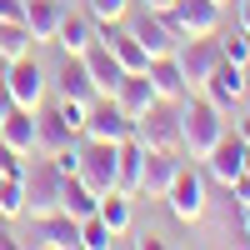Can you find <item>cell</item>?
I'll return each instance as SVG.
<instances>
[{
    "label": "cell",
    "mask_w": 250,
    "mask_h": 250,
    "mask_svg": "<svg viewBox=\"0 0 250 250\" xmlns=\"http://www.w3.org/2000/svg\"><path fill=\"white\" fill-rule=\"evenodd\" d=\"M235 25L250 35V0H240V5H235Z\"/></svg>",
    "instance_id": "36"
},
{
    "label": "cell",
    "mask_w": 250,
    "mask_h": 250,
    "mask_svg": "<svg viewBox=\"0 0 250 250\" xmlns=\"http://www.w3.org/2000/svg\"><path fill=\"white\" fill-rule=\"evenodd\" d=\"M80 60H85V70H90V80H95V95H115L120 75H125V65L115 60V50H110V45H100V40H95V45H90L85 55H80Z\"/></svg>",
    "instance_id": "20"
},
{
    "label": "cell",
    "mask_w": 250,
    "mask_h": 250,
    "mask_svg": "<svg viewBox=\"0 0 250 250\" xmlns=\"http://www.w3.org/2000/svg\"><path fill=\"white\" fill-rule=\"evenodd\" d=\"M5 20H25V0H0V25Z\"/></svg>",
    "instance_id": "34"
},
{
    "label": "cell",
    "mask_w": 250,
    "mask_h": 250,
    "mask_svg": "<svg viewBox=\"0 0 250 250\" xmlns=\"http://www.w3.org/2000/svg\"><path fill=\"white\" fill-rule=\"evenodd\" d=\"M125 135H135V120L110 95H95L85 105V140H125Z\"/></svg>",
    "instance_id": "12"
},
{
    "label": "cell",
    "mask_w": 250,
    "mask_h": 250,
    "mask_svg": "<svg viewBox=\"0 0 250 250\" xmlns=\"http://www.w3.org/2000/svg\"><path fill=\"white\" fill-rule=\"evenodd\" d=\"M50 110L65 120V130H70V135H85V100H65V95H60Z\"/></svg>",
    "instance_id": "30"
},
{
    "label": "cell",
    "mask_w": 250,
    "mask_h": 250,
    "mask_svg": "<svg viewBox=\"0 0 250 250\" xmlns=\"http://www.w3.org/2000/svg\"><path fill=\"white\" fill-rule=\"evenodd\" d=\"M0 80H5V90H10V100H15V105H25V110H40V105H45L50 75L35 65V55L0 60Z\"/></svg>",
    "instance_id": "3"
},
{
    "label": "cell",
    "mask_w": 250,
    "mask_h": 250,
    "mask_svg": "<svg viewBox=\"0 0 250 250\" xmlns=\"http://www.w3.org/2000/svg\"><path fill=\"white\" fill-rule=\"evenodd\" d=\"M200 95H205V100H215L220 110L245 105V100H250V75H245V65H235V60H220V65L205 75Z\"/></svg>",
    "instance_id": "8"
},
{
    "label": "cell",
    "mask_w": 250,
    "mask_h": 250,
    "mask_svg": "<svg viewBox=\"0 0 250 250\" xmlns=\"http://www.w3.org/2000/svg\"><path fill=\"white\" fill-rule=\"evenodd\" d=\"M110 100H115V105H120L125 115H130V120H140V115L150 110V105H155L160 95H155V85H150V75H145V70H125Z\"/></svg>",
    "instance_id": "15"
},
{
    "label": "cell",
    "mask_w": 250,
    "mask_h": 250,
    "mask_svg": "<svg viewBox=\"0 0 250 250\" xmlns=\"http://www.w3.org/2000/svg\"><path fill=\"white\" fill-rule=\"evenodd\" d=\"M10 105H15V100H10V90H5V80H0V125H5V115H10Z\"/></svg>",
    "instance_id": "37"
},
{
    "label": "cell",
    "mask_w": 250,
    "mask_h": 250,
    "mask_svg": "<svg viewBox=\"0 0 250 250\" xmlns=\"http://www.w3.org/2000/svg\"><path fill=\"white\" fill-rule=\"evenodd\" d=\"M90 15L105 20V25H120V20L130 15V0H90Z\"/></svg>",
    "instance_id": "31"
},
{
    "label": "cell",
    "mask_w": 250,
    "mask_h": 250,
    "mask_svg": "<svg viewBox=\"0 0 250 250\" xmlns=\"http://www.w3.org/2000/svg\"><path fill=\"white\" fill-rule=\"evenodd\" d=\"M205 175H210L215 185H225V190H230V180H240L245 175V140L235 135V130H225L210 150H205Z\"/></svg>",
    "instance_id": "11"
},
{
    "label": "cell",
    "mask_w": 250,
    "mask_h": 250,
    "mask_svg": "<svg viewBox=\"0 0 250 250\" xmlns=\"http://www.w3.org/2000/svg\"><path fill=\"white\" fill-rule=\"evenodd\" d=\"M20 180H25V215L35 220V215H50V210H60V175L55 170V160H25V170H20Z\"/></svg>",
    "instance_id": "5"
},
{
    "label": "cell",
    "mask_w": 250,
    "mask_h": 250,
    "mask_svg": "<svg viewBox=\"0 0 250 250\" xmlns=\"http://www.w3.org/2000/svg\"><path fill=\"white\" fill-rule=\"evenodd\" d=\"M25 160H30V155H20L10 140H0V175H20V170H25Z\"/></svg>",
    "instance_id": "32"
},
{
    "label": "cell",
    "mask_w": 250,
    "mask_h": 250,
    "mask_svg": "<svg viewBox=\"0 0 250 250\" xmlns=\"http://www.w3.org/2000/svg\"><path fill=\"white\" fill-rule=\"evenodd\" d=\"M0 180H5V175H0Z\"/></svg>",
    "instance_id": "42"
},
{
    "label": "cell",
    "mask_w": 250,
    "mask_h": 250,
    "mask_svg": "<svg viewBox=\"0 0 250 250\" xmlns=\"http://www.w3.org/2000/svg\"><path fill=\"white\" fill-rule=\"evenodd\" d=\"M215 5H225V0H215Z\"/></svg>",
    "instance_id": "41"
},
{
    "label": "cell",
    "mask_w": 250,
    "mask_h": 250,
    "mask_svg": "<svg viewBox=\"0 0 250 250\" xmlns=\"http://www.w3.org/2000/svg\"><path fill=\"white\" fill-rule=\"evenodd\" d=\"M225 135V110L215 100H205L200 90H190L180 100V155L205 160V150Z\"/></svg>",
    "instance_id": "1"
},
{
    "label": "cell",
    "mask_w": 250,
    "mask_h": 250,
    "mask_svg": "<svg viewBox=\"0 0 250 250\" xmlns=\"http://www.w3.org/2000/svg\"><path fill=\"white\" fill-rule=\"evenodd\" d=\"M125 30H130L140 45H145V55H175V45H180V35H175V25H170V15L165 10H130L125 15Z\"/></svg>",
    "instance_id": "6"
},
{
    "label": "cell",
    "mask_w": 250,
    "mask_h": 250,
    "mask_svg": "<svg viewBox=\"0 0 250 250\" xmlns=\"http://www.w3.org/2000/svg\"><path fill=\"white\" fill-rule=\"evenodd\" d=\"M95 215L110 225V235H130V225H135V205H130V195L105 190V195H100V205H95Z\"/></svg>",
    "instance_id": "24"
},
{
    "label": "cell",
    "mask_w": 250,
    "mask_h": 250,
    "mask_svg": "<svg viewBox=\"0 0 250 250\" xmlns=\"http://www.w3.org/2000/svg\"><path fill=\"white\" fill-rule=\"evenodd\" d=\"M235 135H240V140L250 145V115H240V120H235Z\"/></svg>",
    "instance_id": "38"
},
{
    "label": "cell",
    "mask_w": 250,
    "mask_h": 250,
    "mask_svg": "<svg viewBox=\"0 0 250 250\" xmlns=\"http://www.w3.org/2000/svg\"><path fill=\"white\" fill-rule=\"evenodd\" d=\"M95 205H100V195H95L80 175H65V180H60V210H65V215L85 220V215H95Z\"/></svg>",
    "instance_id": "23"
},
{
    "label": "cell",
    "mask_w": 250,
    "mask_h": 250,
    "mask_svg": "<svg viewBox=\"0 0 250 250\" xmlns=\"http://www.w3.org/2000/svg\"><path fill=\"white\" fill-rule=\"evenodd\" d=\"M220 60H225V55H220V40H215V35H195V40H180V45H175V65L185 70L190 90L205 85V75H210Z\"/></svg>",
    "instance_id": "9"
},
{
    "label": "cell",
    "mask_w": 250,
    "mask_h": 250,
    "mask_svg": "<svg viewBox=\"0 0 250 250\" xmlns=\"http://www.w3.org/2000/svg\"><path fill=\"white\" fill-rule=\"evenodd\" d=\"M40 145H45L50 155H55V150H65V145H75V135L65 130V120H60L55 110H45V105H40Z\"/></svg>",
    "instance_id": "27"
},
{
    "label": "cell",
    "mask_w": 250,
    "mask_h": 250,
    "mask_svg": "<svg viewBox=\"0 0 250 250\" xmlns=\"http://www.w3.org/2000/svg\"><path fill=\"white\" fill-rule=\"evenodd\" d=\"M175 170H180V150H145V170H140V195L135 200H165Z\"/></svg>",
    "instance_id": "14"
},
{
    "label": "cell",
    "mask_w": 250,
    "mask_h": 250,
    "mask_svg": "<svg viewBox=\"0 0 250 250\" xmlns=\"http://www.w3.org/2000/svg\"><path fill=\"white\" fill-rule=\"evenodd\" d=\"M230 195H235V205L245 210L250 205V175H240V180H230Z\"/></svg>",
    "instance_id": "35"
},
{
    "label": "cell",
    "mask_w": 250,
    "mask_h": 250,
    "mask_svg": "<svg viewBox=\"0 0 250 250\" xmlns=\"http://www.w3.org/2000/svg\"><path fill=\"white\" fill-rule=\"evenodd\" d=\"M140 5H145V10H170L175 0H140Z\"/></svg>",
    "instance_id": "39"
},
{
    "label": "cell",
    "mask_w": 250,
    "mask_h": 250,
    "mask_svg": "<svg viewBox=\"0 0 250 250\" xmlns=\"http://www.w3.org/2000/svg\"><path fill=\"white\" fill-rule=\"evenodd\" d=\"M145 75H150V85L160 100H185L190 95V80H185V70L175 65V55H155L150 65H145Z\"/></svg>",
    "instance_id": "21"
},
{
    "label": "cell",
    "mask_w": 250,
    "mask_h": 250,
    "mask_svg": "<svg viewBox=\"0 0 250 250\" xmlns=\"http://www.w3.org/2000/svg\"><path fill=\"white\" fill-rule=\"evenodd\" d=\"M80 180L90 185L95 195L115 190V140H85L80 145Z\"/></svg>",
    "instance_id": "13"
},
{
    "label": "cell",
    "mask_w": 250,
    "mask_h": 250,
    "mask_svg": "<svg viewBox=\"0 0 250 250\" xmlns=\"http://www.w3.org/2000/svg\"><path fill=\"white\" fill-rule=\"evenodd\" d=\"M0 140H10L20 155H35L40 150V110H25V105H10L5 125H0Z\"/></svg>",
    "instance_id": "17"
},
{
    "label": "cell",
    "mask_w": 250,
    "mask_h": 250,
    "mask_svg": "<svg viewBox=\"0 0 250 250\" xmlns=\"http://www.w3.org/2000/svg\"><path fill=\"white\" fill-rule=\"evenodd\" d=\"M215 40H220V55H225V60H235V65H250V35H245L240 25H235L230 35H220V30H215Z\"/></svg>",
    "instance_id": "29"
},
{
    "label": "cell",
    "mask_w": 250,
    "mask_h": 250,
    "mask_svg": "<svg viewBox=\"0 0 250 250\" xmlns=\"http://www.w3.org/2000/svg\"><path fill=\"white\" fill-rule=\"evenodd\" d=\"M140 170H145V145L135 140V135H125V140H115V190L120 195H140Z\"/></svg>",
    "instance_id": "16"
},
{
    "label": "cell",
    "mask_w": 250,
    "mask_h": 250,
    "mask_svg": "<svg viewBox=\"0 0 250 250\" xmlns=\"http://www.w3.org/2000/svg\"><path fill=\"white\" fill-rule=\"evenodd\" d=\"M55 45L65 50V55H85L90 45H95V15L85 10V15H70L65 10V20H60V35H55Z\"/></svg>",
    "instance_id": "22"
},
{
    "label": "cell",
    "mask_w": 250,
    "mask_h": 250,
    "mask_svg": "<svg viewBox=\"0 0 250 250\" xmlns=\"http://www.w3.org/2000/svg\"><path fill=\"white\" fill-rule=\"evenodd\" d=\"M0 220H25V180L20 175L0 180Z\"/></svg>",
    "instance_id": "26"
},
{
    "label": "cell",
    "mask_w": 250,
    "mask_h": 250,
    "mask_svg": "<svg viewBox=\"0 0 250 250\" xmlns=\"http://www.w3.org/2000/svg\"><path fill=\"white\" fill-rule=\"evenodd\" d=\"M20 245H35V250H75L80 245V220L65 215V210L35 215L30 220V235H20Z\"/></svg>",
    "instance_id": "7"
},
{
    "label": "cell",
    "mask_w": 250,
    "mask_h": 250,
    "mask_svg": "<svg viewBox=\"0 0 250 250\" xmlns=\"http://www.w3.org/2000/svg\"><path fill=\"white\" fill-rule=\"evenodd\" d=\"M240 230H245V240H250V205L240 210Z\"/></svg>",
    "instance_id": "40"
},
{
    "label": "cell",
    "mask_w": 250,
    "mask_h": 250,
    "mask_svg": "<svg viewBox=\"0 0 250 250\" xmlns=\"http://www.w3.org/2000/svg\"><path fill=\"white\" fill-rule=\"evenodd\" d=\"M50 160H55L60 175H75V170H80V145H65V150H55Z\"/></svg>",
    "instance_id": "33"
},
{
    "label": "cell",
    "mask_w": 250,
    "mask_h": 250,
    "mask_svg": "<svg viewBox=\"0 0 250 250\" xmlns=\"http://www.w3.org/2000/svg\"><path fill=\"white\" fill-rule=\"evenodd\" d=\"M120 235H110V225L100 220V215H85L80 220V250H110Z\"/></svg>",
    "instance_id": "28"
},
{
    "label": "cell",
    "mask_w": 250,
    "mask_h": 250,
    "mask_svg": "<svg viewBox=\"0 0 250 250\" xmlns=\"http://www.w3.org/2000/svg\"><path fill=\"white\" fill-rule=\"evenodd\" d=\"M165 210H170L180 225H200L205 220V210H210V175H205L200 160H190V165L180 160L170 190H165Z\"/></svg>",
    "instance_id": "2"
},
{
    "label": "cell",
    "mask_w": 250,
    "mask_h": 250,
    "mask_svg": "<svg viewBox=\"0 0 250 250\" xmlns=\"http://www.w3.org/2000/svg\"><path fill=\"white\" fill-rule=\"evenodd\" d=\"M30 50H35L30 25H25V20H5V25H0V60H20Z\"/></svg>",
    "instance_id": "25"
},
{
    "label": "cell",
    "mask_w": 250,
    "mask_h": 250,
    "mask_svg": "<svg viewBox=\"0 0 250 250\" xmlns=\"http://www.w3.org/2000/svg\"><path fill=\"white\" fill-rule=\"evenodd\" d=\"M135 140L145 150H180V100H155L135 120Z\"/></svg>",
    "instance_id": "4"
},
{
    "label": "cell",
    "mask_w": 250,
    "mask_h": 250,
    "mask_svg": "<svg viewBox=\"0 0 250 250\" xmlns=\"http://www.w3.org/2000/svg\"><path fill=\"white\" fill-rule=\"evenodd\" d=\"M50 80H55V90L65 95V100H85V105L95 100V80H90V70H85V60H80V55H65V60L55 65Z\"/></svg>",
    "instance_id": "19"
},
{
    "label": "cell",
    "mask_w": 250,
    "mask_h": 250,
    "mask_svg": "<svg viewBox=\"0 0 250 250\" xmlns=\"http://www.w3.org/2000/svg\"><path fill=\"white\" fill-rule=\"evenodd\" d=\"M60 20H65V0H25V25L35 35V45H55Z\"/></svg>",
    "instance_id": "18"
},
{
    "label": "cell",
    "mask_w": 250,
    "mask_h": 250,
    "mask_svg": "<svg viewBox=\"0 0 250 250\" xmlns=\"http://www.w3.org/2000/svg\"><path fill=\"white\" fill-rule=\"evenodd\" d=\"M220 10L225 5H215V0H175L165 15H170L180 40H195V35H215L220 30Z\"/></svg>",
    "instance_id": "10"
}]
</instances>
